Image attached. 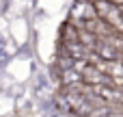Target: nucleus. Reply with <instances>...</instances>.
I'll use <instances>...</instances> for the list:
<instances>
[{
	"instance_id": "1",
	"label": "nucleus",
	"mask_w": 123,
	"mask_h": 117,
	"mask_svg": "<svg viewBox=\"0 0 123 117\" xmlns=\"http://www.w3.org/2000/svg\"><path fill=\"white\" fill-rule=\"evenodd\" d=\"M95 54L102 59V61H121V54L117 52V48L112 43H104V41H97L95 43Z\"/></svg>"
},
{
	"instance_id": "3",
	"label": "nucleus",
	"mask_w": 123,
	"mask_h": 117,
	"mask_svg": "<svg viewBox=\"0 0 123 117\" xmlns=\"http://www.w3.org/2000/svg\"><path fill=\"white\" fill-rule=\"evenodd\" d=\"M119 63H121V74H123V61H119Z\"/></svg>"
},
{
	"instance_id": "2",
	"label": "nucleus",
	"mask_w": 123,
	"mask_h": 117,
	"mask_svg": "<svg viewBox=\"0 0 123 117\" xmlns=\"http://www.w3.org/2000/svg\"><path fill=\"white\" fill-rule=\"evenodd\" d=\"M106 117H123V113H108Z\"/></svg>"
}]
</instances>
